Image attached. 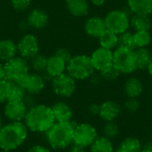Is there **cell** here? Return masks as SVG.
<instances>
[{"mask_svg":"<svg viewBox=\"0 0 152 152\" xmlns=\"http://www.w3.org/2000/svg\"><path fill=\"white\" fill-rule=\"evenodd\" d=\"M3 126V118H2V115L0 114V128Z\"/></svg>","mask_w":152,"mask_h":152,"instance_id":"cell-46","label":"cell"},{"mask_svg":"<svg viewBox=\"0 0 152 152\" xmlns=\"http://www.w3.org/2000/svg\"><path fill=\"white\" fill-rule=\"evenodd\" d=\"M6 80L5 79V69H4V64L0 62V81Z\"/></svg>","mask_w":152,"mask_h":152,"instance_id":"cell-44","label":"cell"},{"mask_svg":"<svg viewBox=\"0 0 152 152\" xmlns=\"http://www.w3.org/2000/svg\"><path fill=\"white\" fill-rule=\"evenodd\" d=\"M90 3L95 7H102L105 4L107 0H89Z\"/></svg>","mask_w":152,"mask_h":152,"instance_id":"cell-43","label":"cell"},{"mask_svg":"<svg viewBox=\"0 0 152 152\" xmlns=\"http://www.w3.org/2000/svg\"><path fill=\"white\" fill-rule=\"evenodd\" d=\"M101 47L114 51L118 47V35L109 29H106L98 37Z\"/></svg>","mask_w":152,"mask_h":152,"instance_id":"cell-27","label":"cell"},{"mask_svg":"<svg viewBox=\"0 0 152 152\" xmlns=\"http://www.w3.org/2000/svg\"><path fill=\"white\" fill-rule=\"evenodd\" d=\"M23 123L28 131L45 134L55 123L51 106L45 104H35L28 108Z\"/></svg>","mask_w":152,"mask_h":152,"instance_id":"cell-1","label":"cell"},{"mask_svg":"<svg viewBox=\"0 0 152 152\" xmlns=\"http://www.w3.org/2000/svg\"><path fill=\"white\" fill-rule=\"evenodd\" d=\"M133 15L131 10L126 4L118 9L109 11L104 16L107 29L119 35L130 28V18Z\"/></svg>","mask_w":152,"mask_h":152,"instance_id":"cell-5","label":"cell"},{"mask_svg":"<svg viewBox=\"0 0 152 152\" xmlns=\"http://www.w3.org/2000/svg\"><path fill=\"white\" fill-rule=\"evenodd\" d=\"M68 152H86L87 151V149L81 146V145H78L77 143H72L69 146V148L67 149Z\"/></svg>","mask_w":152,"mask_h":152,"instance_id":"cell-41","label":"cell"},{"mask_svg":"<svg viewBox=\"0 0 152 152\" xmlns=\"http://www.w3.org/2000/svg\"><path fill=\"white\" fill-rule=\"evenodd\" d=\"M99 73L102 76V80L107 81V82H115L121 76L119 71L114 66H111L109 69H105L103 71H101Z\"/></svg>","mask_w":152,"mask_h":152,"instance_id":"cell-34","label":"cell"},{"mask_svg":"<svg viewBox=\"0 0 152 152\" xmlns=\"http://www.w3.org/2000/svg\"><path fill=\"white\" fill-rule=\"evenodd\" d=\"M126 5L133 14L151 15L152 13V0H126Z\"/></svg>","mask_w":152,"mask_h":152,"instance_id":"cell-23","label":"cell"},{"mask_svg":"<svg viewBox=\"0 0 152 152\" xmlns=\"http://www.w3.org/2000/svg\"><path fill=\"white\" fill-rule=\"evenodd\" d=\"M135 63L138 70H146L152 61L151 50L146 48H136L134 51Z\"/></svg>","mask_w":152,"mask_h":152,"instance_id":"cell-25","label":"cell"},{"mask_svg":"<svg viewBox=\"0 0 152 152\" xmlns=\"http://www.w3.org/2000/svg\"><path fill=\"white\" fill-rule=\"evenodd\" d=\"M139 152H152V141L148 142L145 145H142V148Z\"/></svg>","mask_w":152,"mask_h":152,"instance_id":"cell-42","label":"cell"},{"mask_svg":"<svg viewBox=\"0 0 152 152\" xmlns=\"http://www.w3.org/2000/svg\"><path fill=\"white\" fill-rule=\"evenodd\" d=\"M56 56H58L59 58H61L62 61H64L66 63L69 62V61L71 59V57L73 56L71 54V52L68 49V48H65V47H61L59 49L56 50L55 53H54Z\"/></svg>","mask_w":152,"mask_h":152,"instance_id":"cell-37","label":"cell"},{"mask_svg":"<svg viewBox=\"0 0 152 152\" xmlns=\"http://www.w3.org/2000/svg\"><path fill=\"white\" fill-rule=\"evenodd\" d=\"M18 84L23 87L27 94L35 96L44 91L46 81L41 73L28 72Z\"/></svg>","mask_w":152,"mask_h":152,"instance_id":"cell-11","label":"cell"},{"mask_svg":"<svg viewBox=\"0 0 152 152\" xmlns=\"http://www.w3.org/2000/svg\"><path fill=\"white\" fill-rule=\"evenodd\" d=\"M95 71L91 57L86 54L73 55L67 63L66 72L77 81L88 80Z\"/></svg>","mask_w":152,"mask_h":152,"instance_id":"cell-4","label":"cell"},{"mask_svg":"<svg viewBox=\"0 0 152 152\" xmlns=\"http://www.w3.org/2000/svg\"><path fill=\"white\" fill-rule=\"evenodd\" d=\"M134 40L136 48H146L151 44L152 36L151 32L147 30L134 31Z\"/></svg>","mask_w":152,"mask_h":152,"instance_id":"cell-31","label":"cell"},{"mask_svg":"<svg viewBox=\"0 0 152 152\" xmlns=\"http://www.w3.org/2000/svg\"><path fill=\"white\" fill-rule=\"evenodd\" d=\"M144 92V84L135 76L128 77L123 85V93L126 98H140Z\"/></svg>","mask_w":152,"mask_h":152,"instance_id":"cell-17","label":"cell"},{"mask_svg":"<svg viewBox=\"0 0 152 152\" xmlns=\"http://www.w3.org/2000/svg\"><path fill=\"white\" fill-rule=\"evenodd\" d=\"M0 152H12V151H8V150H0Z\"/></svg>","mask_w":152,"mask_h":152,"instance_id":"cell-47","label":"cell"},{"mask_svg":"<svg viewBox=\"0 0 152 152\" xmlns=\"http://www.w3.org/2000/svg\"><path fill=\"white\" fill-rule=\"evenodd\" d=\"M88 112L91 116H94V117H98L99 115V111H100V104L99 103H96V102H94V103H91L89 106H88Z\"/></svg>","mask_w":152,"mask_h":152,"instance_id":"cell-40","label":"cell"},{"mask_svg":"<svg viewBox=\"0 0 152 152\" xmlns=\"http://www.w3.org/2000/svg\"><path fill=\"white\" fill-rule=\"evenodd\" d=\"M97 128L89 122L77 123L74 129L73 142L88 149L99 136Z\"/></svg>","mask_w":152,"mask_h":152,"instance_id":"cell-9","label":"cell"},{"mask_svg":"<svg viewBox=\"0 0 152 152\" xmlns=\"http://www.w3.org/2000/svg\"><path fill=\"white\" fill-rule=\"evenodd\" d=\"M113 66L121 75H133L136 70H138L134 51L117 47L113 51Z\"/></svg>","mask_w":152,"mask_h":152,"instance_id":"cell-6","label":"cell"},{"mask_svg":"<svg viewBox=\"0 0 152 152\" xmlns=\"http://www.w3.org/2000/svg\"><path fill=\"white\" fill-rule=\"evenodd\" d=\"M123 111L122 105L116 100L108 99L100 103L98 118L103 122L117 121Z\"/></svg>","mask_w":152,"mask_h":152,"instance_id":"cell-12","label":"cell"},{"mask_svg":"<svg viewBox=\"0 0 152 152\" xmlns=\"http://www.w3.org/2000/svg\"><path fill=\"white\" fill-rule=\"evenodd\" d=\"M146 71L148 72V74H149V75H150V76L152 77V61H151V63L149 64V66H148V68H147Z\"/></svg>","mask_w":152,"mask_h":152,"instance_id":"cell-45","label":"cell"},{"mask_svg":"<svg viewBox=\"0 0 152 152\" xmlns=\"http://www.w3.org/2000/svg\"><path fill=\"white\" fill-rule=\"evenodd\" d=\"M151 53H152V50H151Z\"/></svg>","mask_w":152,"mask_h":152,"instance_id":"cell-50","label":"cell"},{"mask_svg":"<svg viewBox=\"0 0 152 152\" xmlns=\"http://www.w3.org/2000/svg\"><path fill=\"white\" fill-rule=\"evenodd\" d=\"M123 110L130 115L136 114L142 108V102L140 98H126L122 105Z\"/></svg>","mask_w":152,"mask_h":152,"instance_id":"cell-33","label":"cell"},{"mask_svg":"<svg viewBox=\"0 0 152 152\" xmlns=\"http://www.w3.org/2000/svg\"><path fill=\"white\" fill-rule=\"evenodd\" d=\"M0 129H1V128H0Z\"/></svg>","mask_w":152,"mask_h":152,"instance_id":"cell-51","label":"cell"},{"mask_svg":"<svg viewBox=\"0 0 152 152\" xmlns=\"http://www.w3.org/2000/svg\"><path fill=\"white\" fill-rule=\"evenodd\" d=\"M28 110L23 101H7L4 106V116L10 122H20L24 120Z\"/></svg>","mask_w":152,"mask_h":152,"instance_id":"cell-13","label":"cell"},{"mask_svg":"<svg viewBox=\"0 0 152 152\" xmlns=\"http://www.w3.org/2000/svg\"><path fill=\"white\" fill-rule=\"evenodd\" d=\"M4 64L5 79L9 82L19 83L29 72L30 69L28 61L20 56H16Z\"/></svg>","mask_w":152,"mask_h":152,"instance_id":"cell-7","label":"cell"},{"mask_svg":"<svg viewBox=\"0 0 152 152\" xmlns=\"http://www.w3.org/2000/svg\"><path fill=\"white\" fill-rule=\"evenodd\" d=\"M120 133V126L117 121L104 122L102 127V135L114 141L117 139Z\"/></svg>","mask_w":152,"mask_h":152,"instance_id":"cell-28","label":"cell"},{"mask_svg":"<svg viewBox=\"0 0 152 152\" xmlns=\"http://www.w3.org/2000/svg\"><path fill=\"white\" fill-rule=\"evenodd\" d=\"M28 130L23 121L9 122L0 129V150L15 151L24 144Z\"/></svg>","mask_w":152,"mask_h":152,"instance_id":"cell-3","label":"cell"},{"mask_svg":"<svg viewBox=\"0 0 152 152\" xmlns=\"http://www.w3.org/2000/svg\"><path fill=\"white\" fill-rule=\"evenodd\" d=\"M27 152H52V149L42 144H35L32 145Z\"/></svg>","mask_w":152,"mask_h":152,"instance_id":"cell-39","label":"cell"},{"mask_svg":"<svg viewBox=\"0 0 152 152\" xmlns=\"http://www.w3.org/2000/svg\"><path fill=\"white\" fill-rule=\"evenodd\" d=\"M130 28L134 31H150L152 28V20L150 15L133 14L130 18Z\"/></svg>","mask_w":152,"mask_h":152,"instance_id":"cell-26","label":"cell"},{"mask_svg":"<svg viewBox=\"0 0 152 152\" xmlns=\"http://www.w3.org/2000/svg\"><path fill=\"white\" fill-rule=\"evenodd\" d=\"M27 93L23 87L15 82H9V92L7 101H17L20 102L25 99Z\"/></svg>","mask_w":152,"mask_h":152,"instance_id":"cell-29","label":"cell"},{"mask_svg":"<svg viewBox=\"0 0 152 152\" xmlns=\"http://www.w3.org/2000/svg\"><path fill=\"white\" fill-rule=\"evenodd\" d=\"M87 150L88 152H115L116 146L112 140L99 135Z\"/></svg>","mask_w":152,"mask_h":152,"instance_id":"cell-24","label":"cell"},{"mask_svg":"<svg viewBox=\"0 0 152 152\" xmlns=\"http://www.w3.org/2000/svg\"><path fill=\"white\" fill-rule=\"evenodd\" d=\"M107 28L104 18L97 15L88 17L84 24V30L86 34L92 38L98 39V37Z\"/></svg>","mask_w":152,"mask_h":152,"instance_id":"cell-15","label":"cell"},{"mask_svg":"<svg viewBox=\"0 0 152 152\" xmlns=\"http://www.w3.org/2000/svg\"><path fill=\"white\" fill-rule=\"evenodd\" d=\"M17 53V44L14 41L8 38L0 40V61L6 62L16 57Z\"/></svg>","mask_w":152,"mask_h":152,"instance_id":"cell-22","label":"cell"},{"mask_svg":"<svg viewBox=\"0 0 152 152\" xmlns=\"http://www.w3.org/2000/svg\"><path fill=\"white\" fill-rule=\"evenodd\" d=\"M26 21L28 28L36 30H40L45 28L49 23V16L46 12L42 9L35 8L28 12Z\"/></svg>","mask_w":152,"mask_h":152,"instance_id":"cell-16","label":"cell"},{"mask_svg":"<svg viewBox=\"0 0 152 152\" xmlns=\"http://www.w3.org/2000/svg\"><path fill=\"white\" fill-rule=\"evenodd\" d=\"M32 0H10L11 6L17 12H23L31 5Z\"/></svg>","mask_w":152,"mask_h":152,"instance_id":"cell-35","label":"cell"},{"mask_svg":"<svg viewBox=\"0 0 152 152\" xmlns=\"http://www.w3.org/2000/svg\"><path fill=\"white\" fill-rule=\"evenodd\" d=\"M51 85L53 94L62 99L71 97L77 90V80L67 72L53 77Z\"/></svg>","mask_w":152,"mask_h":152,"instance_id":"cell-8","label":"cell"},{"mask_svg":"<svg viewBox=\"0 0 152 152\" xmlns=\"http://www.w3.org/2000/svg\"><path fill=\"white\" fill-rule=\"evenodd\" d=\"M65 6L69 13L76 18L86 17L90 11L88 0H65Z\"/></svg>","mask_w":152,"mask_h":152,"instance_id":"cell-19","label":"cell"},{"mask_svg":"<svg viewBox=\"0 0 152 152\" xmlns=\"http://www.w3.org/2000/svg\"><path fill=\"white\" fill-rule=\"evenodd\" d=\"M90 57L97 72L103 71L113 66V51L99 46L92 53Z\"/></svg>","mask_w":152,"mask_h":152,"instance_id":"cell-14","label":"cell"},{"mask_svg":"<svg viewBox=\"0 0 152 152\" xmlns=\"http://www.w3.org/2000/svg\"><path fill=\"white\" fill-rule=\"evenodd\" d=\"M151 141H152V130L151 132Z\"/></svg>","mask_w":152,"mask_h":152,"instance_id":"cell-48","label":"cell"},{"mask_svg":"<svg viewBox=\"0 0 152 152\" xmlns=\"http://www.w3.org/2000/svg\"><path fill=\"white\" fill-rule=\"evenodd\" d=\"M9 92V81L2 80L0 81V104L5 103L8 100Z\"/></svg>","mask_w":152,"mask_h":152,"instance_id":"cell-36","label":"cell"},{"mask_svg":"<svg viewBox=\"0 0 152 152\" xmlns=\"http://www.w3.org/2000/svg\"><path fill=\"white\" fill-rule=\"evenodd\" d=\"M17 50L20 57L29 61L40 52L39 40L34 34L26 33L17 42Z\"/></svg>","mask_w":152,"mask_h":152,"instance_id":"cell-10","label":"cell"},{"mask_svg":"<svg viewBox=\"0 0 152 152\" xmlns=\"http://www.w3.org/2000/svg\"><path fill=\"white\" fill-rule=\"evenodd\" d=\"M77 122H55L45 134L47 144L50 149L54 151L67 150L73 143L74 129Z\"/></svg>","mask_w":152,"mask_h":152,"instance_id":"cell-2","label":"cell"},{"mask_svg":"<svg viewBox=\"0 0 152 152\" xmlns=\"http://www.w3.org/2000/svg\"><path fill=\"white\" fill-rule=\"evenodd\" d=\"M51 108L55 122H69L73 120V110L66 102L58 101Z\"/></svg>","mask_w":152,"mask_h":152,"instance_id":"cell-18","label":"cell"},{"mask_svg":"<svg viewBox=\"0 0 152 152\" xmlns=\"http://www.w3.org/2000/svg\"><path fill=\"white\" fill-rule=\"evenodd\" d=\"M48 57L43 53H37L29 60V67L37 73H43L45 70Z\"/></svg>","mask_w":152,"mask_h":152,"instance_id":"cell-32","label":"cell"},{"mask_svg":"<svg viewBox=\"0 0 152 152\" xmlns=\"http://www.w3.org/2000/svg\"><path fill=\"white\" fill-rule=\"evenodd\" d=\"M142 148L141 140L134 135L123 138L116 146L115 152H139Z\"/></svg>","mask_w":152,"mask_h":152,"instance_id":"cell-21","label":"cell"},{"mask_svg":"<svg viewBox=\"0 0 152 152\" xmlns=\"http://www.w3.org/2000/svg\"><path fill=\"white\" fill-rule=\"evenodd\" d=\"M151 110H152V102H151Z\"/></svg>","mask_w":152,"mask_h":152,"instance_id":"cell-49","label":"cell"},{"mask_svg":"<svg viewBox=\"0 0 152 152\" xmlns=\"http://www.w3.org/2000/svg\"><path fill=\"white\" fill-rule=\"evenodd\" d=\"M66 69H67V63L64 61H62L61 58L53 54L48 57L46 68L44 72L49 75L52 78H53L55 77H58L65 73Z\"/></svg>","mask_w":152,"mask_h":152,"instance_id":"cell-20","label":"cell"},{"mask_svg":"<svg viewBox=\"0 0 152 152\" xmlns=\"http://www.w3.org/2000/svg\"><path fill=\"white\" fill-rule=\"evenodd\" d=\"M118 47L134 51L136 46L134 40V33L127 30L118 35Z\"/></svg>","mask_w":152,"mask_h":152,"instance_id":"cell-30","label":"cell"},{"mask_svg":"<svg viewBox=\"0 0 152 152\" xmlns=\"http://www.w3.org/2000/svg\"><path fill=\"white\" fill-rule=\"evenodd\" d=\"M88 80H89L90 84H91L92 86H100V85L102 84V82H103L102 76H101L100 73L97 72V71H95V72L88 78Z\"/></svg>","mask_w":152,"mask_h":152,"instance_id":"cell-38","label":"cell"}]
</instances>
